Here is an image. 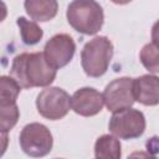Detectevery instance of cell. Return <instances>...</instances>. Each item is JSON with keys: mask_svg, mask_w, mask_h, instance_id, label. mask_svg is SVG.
I'll list each match as a JSON object with an SVG mask.
<instances>
[{"mask_svg": "<svg viewBox=\"0 0 159 159\" xmlns=\"http://www.w3.org/2000/svg\"><path fill=\"white\" fill-rule=\"evenodd\" d=\"M36 108L43 118L58 120L68 113L71 108V97L60 87H47L37 94Z\"/></svg>", "mask_w": 159, "mask_h": 159, "instance_id": "8992f818", "label": "cell"}, {"mask_svg": "<svg viewBox=\"0 0 159 159\" xmlns=\"http://www.w3.org/2000/svg\"><path fill=\"white\" fill-rule=\"evenodd\" d=\"M133 82L134 78L120 77L113 80L106 86L103 92V99L108 111L116 112L118 109L133 106V103L135 102Z\"/></svg>", "mask_w": 159, "mask_h": 159, "instance_id": "52a82bcc", "label": "cell"}, {"mask_svg": "<svg viewBox=\"0 0 159 159\" xmlns=\"http://www.w3.org/2000/svg\"><path fill=\"white\" fill-rule=\"evenodd\" d=\"M139 58L145 70L152 73H159V48L150 43L143 46L139 53Z\"/></svg>", "mask_w": 159, "mask_h": 159, "instance_id": "9a60e30c", "label": "cell"}, {"mask_svg": "<svg viewBox=\"0 0 159 159\" xmlns=\"http://www.w3.org/2000/svg\"><path fill=\"white\" fill-rule=\"evenodd\" d=\"M104 104L103 93L92 87H82L71 97V108L82 117H92L98 114Z\"/></svg>", "mask_w": 159, "mask_h": 159, "instance_id": "9c48e42d", "label": "cell"}, {"mask_svg": "<svg viewBox=\"0 0 159 159\" xmlns=\"http://www.w3.org/2000/svg\"><path fill=\"white\" fill-rule=\"evenodd\" d=\"M16 25L20 29L21 40L25 45L32 46L41 41V39L43 36V31L36 22L29 21L24 16H20L16 19Z\"/></svg>", "mask_w": 159, "mask_h": 159, "instance_id": "4fadbf2b", "label": "cell"}, {"mask_svg": "<svg viewBox=\"0 0 159 159\" xmlns=\"http://www.w3.org/2000/svg\"><path fill=\"white\" fill-rule=\"evenodd\" d=\"M0 128H1V133H7L9 130H11L15 124L19 120L20 117V111L16 103H11V104H0Z\"/></svg>", "mask_w": 159, "mask_h": 159, "instance_id": "2e32d148", "label": "cell"}, {"mask_svg": "<svg viewBox=\"0 0 159 159\" xmlns=\"http://www.w3.org/2000/svg\"><path fill=\"white\" fill-rule=\"evenodd\" d=\"M66 17L72 29L83 35H96L104 21L103 9L96 0H72Z\"/></svg>", "mask_w": 159, "mask_h": 159, "instance_id": "7a4b0ae2", "label": "cell"}, {"mask_svg": "<svg viewBox=\"0 0 159 159\" xmlns=\"http://www.w3.org/2000/svg\"><path fill=\"white\" fill-rule=\"evenodd\" d=\"M122 155L120 143L116 135L103 134L94 143V157L106 159H119Z\"/></svg>", "mask_w": 159, "mask_h": 159, "instance_id": "7c38bea8", "label": "cell"}, {"mask_svg": "<svg viewBox=\"0 0 159 159\" xmlns=\"http://www.w3.org/2000/svg\"><path fill=\"white\" fill-rule=\"evenodd\" d=\"M75 51L76 43L73 39L67 34H57L46 42L43 55L48 65L55 70H58L71 62Z\"/></svg>", "mask_w": 159, "mask_h": 159, "instance_id": "ba28073f", "label": "cell"}, {"mask_svg": "<svg viewBox=\"0 0 159 159\" xmlns=\"http://www.w3.org/2000/svg\"><path fill=\"white\" fill-rule=\"evenodd\" d=\"M24 7L32 20L46 22L57 15L58 2L57 0H25Z\"/></svg>", "mask_w": 159, "mask_h": 159, "instance_id": "8fae6325", "label": "cell"}, {"mask_svg": "<svg viewBox=\"0 0 159 159\" xmlns=\"http://www.w3.org/2000/svg\"><path fill=\"white\" fill-rule=\"evenodd\" d=\"M19 82L11 76L0 77V104H11L16 103L17 96L21 91Z\"/></svg>", "mask_w": 159, "mask_h": 159, "instance_id": "5bb4252c", "label": "cell"}, {"mask_svg": "<svg viewBox=\"0 0 159 159\" xmlns=\"http://www.w3.org/2000/svg\"><path fill=\"white\" fill-rule=\"evenodd\" d=\"M133 92L135 101L144 106L159 104V77L155 75H143L134 78Z\"/></svg>", "mask_w": 159, "mask_h": 159, "instance_id": "30bf717a", "label": "cell"}, {"mask_svg": "<svg viewBox=\"0 0 159 159\" xmlns=\"http://www.w3.org/2000/svg\"><path fill=\"white\" fill-rule=\"evenodd\" d=\"M108 123L109 132L119 139H135L139 138L145 130V117L139 109L127 107L112 112Z\"/></svg>", "mask_w": 159, "mask_h": 159, "instance_id": "277c9868", "label": "cell"}, {"mask_svg": "<svg viewBox=\"0 0 159 159\" xmlns=\"http://www.w3.org/2000/svg\"><path fill=\"white\" fill-rule=\"evenodd\" d=\"M56 71L48 65L43 52H22L14 57L10 76L22 88L47 87L55 81Z\"/></svg>", "mask_w": 159, "mask_h": 159, "instance_id": "6da1fadb", "label": "cell"}, {"mask_svg": "<svg viewBox=\"0 0 159 159\" xmlns=\"http://www.w3.org/2000/svg\"><path fill=\"white\" fill-rule=\"evenodd\" d=\"M111 1L114 2V4H117V5H125V4L130 2L132 0H111Z\"/></svg>", "mask_w": 159, "mask_h": 159, "instance_id": "d6986e66", "label": "cell"}, {"mask_svg": "<svg viewBox=\"0 0 159 159\" xmlns=\"http://www.w3.org/2000/svg\"><path fill=\"white\" fill-rule=\"evenodd\" d=\"M147 148H148V152L149 150H155V153H158L159 152V138L153 137L152 139H149L147 142Z\"/></svg>", "mask_w": 159, "mask_h": 159, "instance_id": "ac0fdd59", "label": "cell"}, {"mask_svg": "<svg viewBox=\"0 0 159 159\" xmlns=\"http://www.w3.org/2000/svg\"><path fill=\"white\" fill-rule=\"evenodd\" d=\"M19 143L22 152L30 157L40 158L47 155L53 145V139L50 129L41 123L26 124L19 137Z\"/></svg>", "mask_w": 159, "mask_h": 159, "instance_id": "5b68a950", "label": "cell"}, {"mask_svg": "<svg viewBox=\"0 0 159 159\" xmlns=\"http://www.w3.org/2000/svg\"><path fill=\"white\" fill-rule=\"evenodd\" d=\"M152 43L159 48V20L155 21L152 27Z\"/></svg>", "mask_w": 159, "mask_h": 159, "instance_id": "e0dca14e", "label": "cell"}, {"mask_svg": "<svg viewBox=\"0 0 159 159\" xmlns=\"http://www.w3.org/2000/svg\"><path fill=\"white\" fill-rule=\"evenodd\" d=\"M113 57V43L106 36H97L83 46L81 51V65L89 77L103 76Z\"/></svg>", "mask_w": 159, "mask_h": 159, "instance_id": "3957f363", "label": "cell"}]
</instances>
